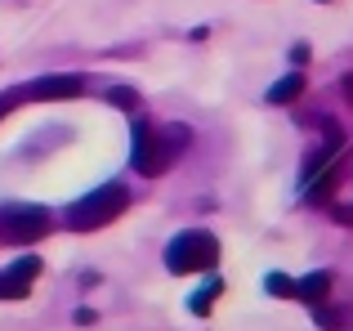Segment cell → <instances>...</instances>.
Listing matches in <instances>:
<instances>
[{"instance_id": "1", "label": "cell", "mask_w": 353, "mask_h": 331, "mask_svg": "<svg viewBox=\"0 0 353 331\" xmlns=\"http://www.w3.org/2000/svg\"><path fill=\"white\" fill-rule=\"evenodd\" d=\"M121 210H125V188H121V183H108V188H94L81 201H72V206L63 210V224L77 228V233H90V228L112 224Z\"/></svg>"}, {"instance_id": "2", "label": "cell", "mask_w": 353, "mask_h": 331, "mask_svg": "<svg viewBox=\"0 0 353 331\" xmlns=\"http://www.w3.org/2000/svg\"><path fill=\"white\" fill-rule=\"evenodd\" d=\"M219 260V242L210 233H179L170 246H165V264L170 273H197V269H210Z\"/></svg>"}, {"instance_id": "3", "label": "cell", "mask_w": 353, "mask_h": 331, "mask_svg": "<svg viewBox=\"0 0 353 331\" xmlns=\"http://www.w3.org/2000/svg\"><path fill=\"white\" fill-rule=\"evenodd\" d=\"M0 219H5L14 242H36V237H45V228H50V215H45L41 206H18V201L0 210Z\"/></svg>"}, {"instance_id": "4", "label": "cell", "mask_w": 353, "mask_h": 331, "mask_svg": "<svg viewBox=\"0 0 353 331\" xmlns=\"http://www.w3.org/2000/svg\"><path fill=\"white\" fill-rule=\"evenodd\" d=\"M36 273H41V260H36V255H27V260H14V264H9V273L0 278V296H9V300L27 296V287H32Z\"/></svg>"}, {"instance_id": "5", "label": "cell", "mask_w": 353, "mask_h": 331, "mask_svg": "<svg viewBox=\"0 0 353 331\" xmlns=\"http://www.w3.org/2000/svg\"><path fill=\"white\" fill-rule=\"evenodd\" d=\"M134 166L143 174H161V166H165V157L157 152L152 126H143V121H134Z\"/></svg>"}, {"instance_id": "6", "label": "cell", "mask_w": 353, "mask_h": 331, "mask_svg": "<svg viewBox=\"0 0 353 331\" xmlns=\"http://www.w3.org/2000/svg\"><path fill=\"white\" fill-rule=\"evenodd\" d=\"M27 99H77L81 94V77H41L23 90Z\"/></svg>"}, {"instance_id": "7", "label": "cell", "mask_w": 353, "mask_h": 331, "mask_svg": "<svg viewBox=\"0 0 353 331\" xmlns=\"http://www.w3.org/2000/svg\"><path fill=\"white\" fill-rule=\"evenodd\" d=\"M300 90H304V77H300V72H291V77H282L273 90H268V103H291Z\"/></svg>"}, {"instance_id": "8", "label": "cell", "mask_w": 353, "mask_h": 331, "mask_svg": "<svg viewBox=\"0 0 353 331\" xmlns=\"http://www.w3.org/2000/svg\"><path fill=\"white\" fill-rule=\"evenodd\" d=\"M327 287H331V278H327V273H309V278H300V282H295V296L318 300V296H327Z\"/></svg>"}, {"instance_id": "9", "label": "cell", "mask_w": 353, "mask_h": 331, "mask_svg": "<svg viewBox=\"0 0 353 331\" xmlns=\"http://www.w3.org/2000/svg\"><path fill=\"white\" fill-rule=\"evenodd\" d=\"M273 296H295V282L291 278H282V273H268V282H264Z\"/></svg>"}, {"instance_id": "10", "label": "cell", "mask_w": 353, "mask_h": 331, "mask_svg": "<svg viewBox=\"0 0 353 331\" xmlns=\"http://www.w3.org/2000/svg\"><path fill=\"white\" fill-rule=\"evenodd\" d=\"M215 291H219V282H210L206 291H197V296H192V314H206L210 300H215Z\"/></svg>"}, {"instance_id": "11", "label": "cell", "mask_w": 353, "mask_h": 331, "mask_svg": "<svg viewBox=\"0 0 353 331\" xmlns=\"http://www.w3.org/2000/svg\"><path fill=\"white\" fill-rule=\"evenodd\" d=\"M313 318H318V323H322V327H327V331H340V318H336V314H331V309H322V305H313Z\"/></svg>"}, {"instance_id": "12", "label": "cell", "mask_w": 353, "mask_h": 331, "mask_svg": "<svg viewBox=\"0 0 353 331\" xmlns=\"http://www.w3.org/2000/svg\"><path fill=\"white\" fill-rule=\"evenodd\" d=\"M112 103H121V108H130V103H134V94H130V90H112Z\"/></svg>"}, {"instance_id": "13", "label": "cell", "mask_w": 353, "mask_h": 331, "mask_svg": "<svg viewBox=\"0 0 353 331\" xmlns=\"http://www.w3.org/2000/svg\"><path fill=\"white\" fill-rule=\"evenodd\" d=\"M340 215H345V219H349V224H353V206H345V210H340Z\"/></svg>"}, {"instance_id": "14", "label": "cell", "mask_w": 353, "mask_h": 331, "mask_svg": "<svg viewBox=\"0 0 353 331\" xmlns=\"http://www.w3.org/2000/svg\"><path fill=\"white\" fill-rule=\"evenodd\" d=\"M0 117H5V103H0Z\"/></svg>"}]
</instances>
